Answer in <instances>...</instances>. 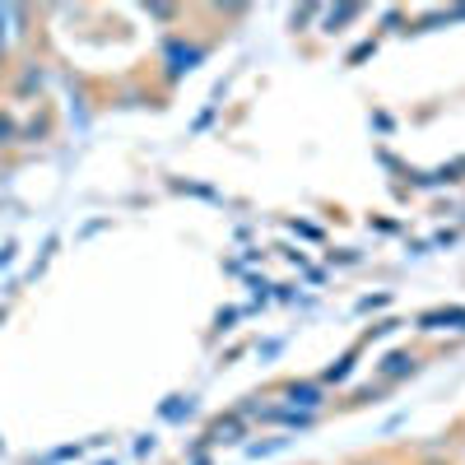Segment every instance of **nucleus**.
<instances>
[{"instance_id": "1", "label": "nucleus", "mask_w": 465, "mask_h": 465, "mask_svg": "<svg viewBox=\"0 0 465 465\" xmlns=\"http://www.w3.org/2000/svg\"><path fill=\"white\" fill-rule=\"evenodd\" d=\"M289 396H293V401H302V405H317V386H293Z\"/></svg>"}]
</instances>
